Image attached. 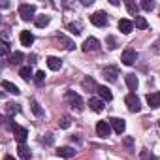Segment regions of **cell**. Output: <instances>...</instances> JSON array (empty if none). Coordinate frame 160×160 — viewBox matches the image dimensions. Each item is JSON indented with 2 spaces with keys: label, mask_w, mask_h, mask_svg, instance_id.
<instances>
[{
  "label": "cell",
  "mask_w": 160,
  "mask_h": 160,
  "mask_svg": "<svg viewBox=\"0 0 160 160\" xmlns=\"http://www.w3.org/2000/svg\"><path fill=\"white\" fill-rule=\"evenodd\" d=\"M124 79H126V85H128L130 91H136L138 89V77H136V73H126Z\"/></svg>",
  "instance_id": "cell-16"
},
{
  "label": "cell",
  "mask_w": 160,
  "mask_h": 160,
  "mask_svg": "<svg viewBox=\"0 0 160 160\" xmlns=\"http://www.w3.org/2000/svg\"><path fill=\"white\" fill-rule=\"evenodd\" d=\"M47 66H49V70L57 72V70H60L62 60H60V58H57V57H47Z\"/></svg>",
  "instance_id": "cell-17"
},
{
  "label": "cell",
  "mask_w": 160,
  "mask_h": 160,
  "mask_svg": "<svg viewBox=\"0 0 160 160\" xmlns=\"http://www.w3.org/2000/svg\"><path fill=\"white\" fill-rule=\"evenodd\" d=\"M12 132H13V136H15V139H17L19 143H25V139H27V136H28L27 128H23V126H19V124H13V126H12Z\"/></svg>",
  "instance_id": "cell-6"
},
{
  "label": "cell",
  "mask_w": 160,
  "mask_h": 160,
  "mask_svg": "<svg viewBox=\"0 0 160 160\" xmlns=\"http://www.w3.org/2000/svg\"><path fill=\"white\" fill-rule=\"evenodd\" d=\"M158 126H160V121H158Z\"/></svg>",
  "instance_id": "cell-38"
},
{
  "label": "cell",
  "mask_w": 160,
  "mask_h": 160,
  "mask_svg": "<svg viewBox=\"0 0 160 160\" xmlns=\"http://www.w3.org/2000/svg\"><path fill=\"white\" fill-rule=\"evenodd\" d=\"M34 23H36L38 28H43V27L49 25V17H47V15H38V17L34 19Z\"/></svg>",
  "instance_id": "cell-22"
},
{
  "label": "cell",
  "mask_w": 160,
  "mask_h": 160,
  "mask_svg": "<svg viewBox=\"0 0 160 160\" xmlns=\"http://www.w3.org/2000/svg\"><path fill=\"white\" fill-rule=\"evenodd\" d=\"M17 152H19V156L23 158V160H30V149L25 145V143H19V147H17Z\"/></svg>",
  "instance_id": "cell-18"
},
{
  "label": "cell",
  "mask_w": 160,
  "mask_h": 160,
  "mask_svg": "<svg viewBox=\"0 0 160 160\" xmlns=\"http://www.w3.org/2000/svg\"><path fill=\"white\" fill-rule=\"evenodd\" d=\"M152 51H154V53H158V55H160V38H158V40H156V42H154V45H152Z\"/></svg>",
  "instance_id": "cell-36"
},
{
  "label": "cell",
  "mask_w": 160,
  "mask_h": 160,
  "mask_svg": "<svg viewBox=\"0 0 160 160\" xmlns=\"http://www.w3.org/2000/svg\"><path fill=\"white\" fill-rule=\"evenodd\" d=\"M2 89L4 91H8V92H12V94H19L21 91H19V87L17 85H13V83H10V81H2Z\"/></svg>",
  "instance_id": "cell-20"
},
{
  "label": "cell",
  "mask_w": 160,
  "mask_h": 160,
  "mask_svg": "<svg viewBox=\"0 0 160 160\" xmlns=\"http://www.w3.org/2000/svg\"><path fill=\"white\" fill-rule=\"evenodd\" d=\"M34 79L38 83H43V79H45V72H36V75H34Z\"/></svg>",
  "instance_id": "cell-34"
},
{
  "label": "cell",
  "mask_w": 160,
  "mask_h": 160,
  "mask_svg": "<svg viewBox=\"0 0 160 160\" xmlns=\"http://www.w3.org/2000/svg\"><path fill=\"white\" fill-rule=\"evenodd\" d=\"M68 30L72 32V34H81V23H72V25H68Z\"/></svg>",
  "instance_id": "cell-25"
},
{
  "label": "cell",
  "mask_w": 160,
  "mask_h": 160,
  "mask_svg": "<svg viewBox=\"0 0 160 160\" xmlns=\"http://www.w3.org/2000/svg\"><path fill=\"white\" fill-rule=\"evenodd\" d=\"M141 8H143L145 12H151V10L154 8V2H151V0H143V2H141Z\"/></svg>",
  "instance_id": "cell-31"
},
{
  "label": "cell",
  "mask_w": 160,
  "mask_h": 160,
  "mask_svg": "<svg viewBox=\"0 0 160 160\" xmlns=\"http://www.w3.org/2000/svg\"><path fill=\"white\" fill-rule=\"evenodd\" d=\"M102 73H104V77L108 79V81H111V83H113V81H117L119 70H117L115 66H108V68H104V72H102Z\"/></svg>",
  "instance_id": "cell-10"
},
{
  "label": "cell",
  "mask_w": 160,
  "mask_h": 160,
  "mask_svg": "<svg viewBox=\"0 0 160 160\" xmlns=\"http://www.w3.org/2000/svg\"><path fill=\"white\" fill-rule=\"evenodd\" d=\"M126 10L130 12V15H136V17H138V4H134V2H126Z\"/></svg>",
  "instance_id": "cell-28"
},
{
  "label": "cell",
  "mask_w": 160,
  "mask_h": 160,
  "mask_svg": "<svg viewBox=\"0 0 160 160\" xmlns=\"http://www.w3.org/2000/svg\"><path fill=\"white\" fill-rule=\"evenodd\" d=\"M124 104L128 106V109H130L132 113H138V111L141 109V102H139V98H138L134 92L126 94V98H124Z\"/></svg>",
  "instance_id": "cell-2"
},
{
  "label": "cell",
  "mask_w": 160,
  "mask_h": 160,
  "mask_svg": "<svg viewBox=\"0 0 160 160\" xmlns=\"http://www.w3.org/2000/svg\"><path fill=\"white\" fill-rule=\"evenodd\" d=\"M30 108H32V111H34L38 117H42V115H43V111H42V108H40V104H38L36 100H32V102H30Z\"/></svg>",
  "instance_id": "cell-27"
},
{
  "label": "cell",
  "mask_w": 160,
  "mask_h": 160,
  "mask_svg": "<svg viewBox=\"0 0 160 160\" xmlns=\"http://www.w3.org/2000/svg\"><path fill=\"white\" fill-rule=\"evenodd\" d=\"M106 42H108V47H109V49H115V47H117V40H115L113 36H109Z\"/></svg>",
  "instance_id": "cell-32"
},
{
  "label": "cell",
  "mask_w": 160,
  "mask_h": 160,
  "mask_svg": "<svg viewBox=\"0 0 160 160\" xmlns=\"http://www.w3.org/2000/svg\"><path fill=\"white\" fill-rule=\"evenodd\" d=\"M58 40H60V42H62V43H64V47H66V49H68V51H72V49H73V47H75V45H73V43H72V42H70V40H66V38H64V36H58Z\"/></svg>",
  "instance_id": "cell-30"
},
{
  "label": "cell",
  "mask_w": 160,
  "mask_h": 160,
  "mask_svg": "<svg viewBox=\"0 0 160 160\" xmlns=\"http://www.w3.org/2000/svg\"><path fill=\"white\" fill-rule=\"evenodd\" d=\"M66 100L72 104V108H75V109H81V106H83V100H81V96H79L77 92H73V91H68L66 92Z\"/></svg>",
  "instance_id": "cell-3"
},
{
  "label": "cell",
  "mask_w": 160,
  "mask_h": 160,
  "mask_svg": "<svg viewBox=\"0 0 160 160\" xmlns=\"http://www.w3.org/2000/svg\"><path fill=\"white\" fill-rule=\"evenodd\" d=\"M96 134H98L100 138H108V136L111 134V124H109L108 121H98V124H96Z\"/></svg>",
  "instance_id": "cell-5"
},
{
  "label": "cell",
  "mask_w": 160,
  "mask_h": 160,
  "mask_svg": "<svg viewBox=\"0 0 160 160\" xmlns=\"http://www.w3.org/2000/svg\"><path fill=\"white\" fill-rule=\"evenodd\" d=\"M4 160H15V158H13V156H10V154H6V156H4Z\"/></svg>",
  "instance_id": "cell-37"
},
{
  "label": "cell",
  "mask_w": 160,
  "mask_h": 160,
  "mask_svg": "<svg viewBox=\"0 0 160 160\" xmlns=\"http://www.w3.org/2000/svg\"><path fill=\"white\" fill-rule=\"evenodd\" d=\"M58 126H60V128H68V126H70V119H68V117H62V119L58 121Z\"/></svg>",
  "instance_id": "cell-33"
},
{
  "label": "cell",
  "mask_w": 160,
  "mask_h": 160,
  "mask_svg": "<svg viewBox=\"0 0 160 160\" xmlns=\"http://www.w3.org/2000/svg\"><path fill=\"white\" fill-rule=\"evenodd\" d=\"M57 154L60 158H73L75 156V149H72V147H60V149H57Z\"/></svg>",
  "instance_id": "cell-13"
},
{
  "label": "cell",
  "mask_w": 160,
  "mask_h": 160,
  "mask_svg": "<svg viewBox=\"0 0 160 160\" xmlns=\"http://www.w3.org/2000/svg\"><path fill=\"white\" fill-rule=\"evenodd\" d=\"M10 62H12V64H21V62H23V53H21V51H15V53H12V57H10Z\"/></svg>",
  "instance_id": "cell-24"
},
{
  "label": "cell",
  "mask_w": 160,
  "mask_h": 160,
  "mask_svg": "<svg viewBox=\"0 0 160 160\" xmlns=\"http://www.w3.org/2000/svg\"><path fill=\"white\" fill-rule=\"evenodd\" d=\"M19 40H21V45H25V47H30L34 43V36H32L30 30H23L21 36H19Z\"/></svg>",
  "instance_id": "cell-12"
},
{
  "label": "cell",
  "mask_w": 160,
  "mask_h": 160,
  "mask_svg": "<svg viewBox=\"0 0 160 160\" xmlns=\"http://www.w3.org/2000/svg\"><path fill=\"white\" fill-rule=\"evenodd\" d=\"M36 8L32 4H21L19 6V15L23 21H30V19H36Z\"/></svg>",
  "instance_id": "cell-1"
},
{
  "label": "cell",
  "mask_w": 160,
  "mask_h": 160,
  "mask_svg": "<svg viewBox=\"0 0 160 160\" xmlns=\"http://www.w3.org/2000/svg\"><path fill=\"white\" fill-rule=\"evenodd\" d=\"M136 58H138V55H136L134 49H126V51L122 53V57H121L122 64H126V66H132V64L136 62Z\"/></svg>",
  "instance_id": "cell-8"
},
{
  "label": "cell",
  "mask_w": 160,
  "mask_h": 160,
  "mask_svg": "<svg viewBox=\"0 0 160 160\" xmlns=\"http://www.w3.org/2000/svg\"><path fill=\"white\" fill-rule=\"evenodd\" d=\"M119 30H121L122 34H130V32L134 30V21H130V19H121V21H119Z\"/></svg>",
  "instance_id": "cell-11"
},
{
  "label": "cell",
  "mask_w": 160,
  "mask_h": 160,
  "mask_svg": "<svg viewBox=\"0 0 160 160\" xmlns=\"http://www.w3.org/2000/svg\"><path fill=\"white\" fill-rule=\"evenodd\" d=\"M89 106H91L92 111L100 113V111L104 109V100H102V98H91V100H89Z\"/></svg>",
  "instance_id": "cell-14"
},
{
  "label": "cell",
  "mask_w": 160,
  "mask_h": 160,
  "mask_svg": "<svg viewBox=\"0 0 160 160\" xmlns=\"http://www.w3.org/2000/svg\"><path fill=\"white\" fill-rule=\"evenodd\" d=\"M91 23H92L94 27H106V25H108V15H106L104 12H94V13L91 15Z\"/></svg>",
  "instance_id": "cell-4"
},
{
  "label": "cell",
  "mask_w": 160,
  "mask_h": 160,
  "mask_svg": "<svg viewBox=\"0 0 160 160\" xmlns=\"http://www.w3.org/2000/svg\"><path fill=\"white\" fill-rule=\"evenodd\" d=\"M100 49V42L96 38H87L83 42V51L85 53H91V51H98Z\"/></svg>",
  "instance_id": "cell-7"
},
{
  "label": "cell",
  "mask_w": 160,
  "mask_h": 160,
  "mask_svg": "<svg viewBox=\"0 0 160 160\" xmlns=\"http://www.w3.org/2000/svg\"><path fill=\"white\" fill-rule=\"evenodd\" d=\"M147 104L151 108H160V92H151L147 94Z\"/></svg>",
  "instance_id": "cell-15"
},
{
  "label": "cell",
  "mask_w": 160,
  "mask_h": 160,
  "mask_svg": "<svg viewBox=\"0 0 160 160\" xmlns=\"http://www.w3.org/2000/svg\"><path fill=\"white\" fill-rule=\"evenodd\" d=\"M134 25H136L139 30H145V28L149 27V23H147V21H145V17H141V15H138V17L134 19Z\"/></svg>",
  "instance_id": "cell-23"
},
{
  "label": "cell",
  "mask_w": 160,
  "mask_h": 160,
  "mask_svg": "<svg viewBox=\"0 0 160 160\" xmlns=\"http://www.w3.org/2000/svg\"><path fill=\"white\" fill-rule=\"evenodd\" d=\"M19 111V106L17 104H6V113L8 115H13V113H17Z\"/></svg>",
  "instance_id": "cell-29"
},
{
  "label": "cell",
  "mask_w": 160,
  "mask_h": 160,
  "mask_svg": "<svg viewBox=\"0 0 160 160\" xmlns=\"http://www.w3.org/2000/svg\"><path fill=\"white\" fill-rule=\"evenodd\" d=\"M98 94H100V98L106 100V102H109V100L113 98V94H111V91H109L108 87H98Z\"/></svg>",
  "instance_id": "cell-21"
},
{
  "label": "cell",
  "mask_w": 160,
  "mask_h": 160,
  "mask_svg": "<svg viewBox=\"0 0 160 160\" xmlns=\"http://www.w3.org/2000/svg\"><path fill=\"white\" fill-rule=\"evenodd\" d=\"M83 87H85L89 92H94V91H98V85L94 83V79H91V77L83 79Z\"/></svg>",
  "instance_id": "cell-19"
},
{
  "label": "cell",
  "mask_w": 160,
  "mask_h": 160,
  "mask_svg": "<svg viewBox=\"0 0 160 160\" xmlns=\"http://www.w3.org/2000/svg\"><path fill=\"white\" fill-rule=\"evenodd\" d=\"M19 75L25 79V81H28V79L32 77V72H30V68H27V66H25V68H21V70H19Z\"/></svg>",
  "instance_id": "cell-26"
},
{
  "label": "cell",
  "mask_w": 160,
  "mask_h": 160,
  "mask_svg": "<svg viewBox=\"0 0 160 160\" xmlns=\"http://www.w3.org/2000/svg\"><path fill=\"white\" fill-rule=\"evenodd\" d=\"M0 45H2V55H8V53H10V45H8L6 42H2Z\"/></svg>",
  "instance_id": "cell-35"
},
{
  "label": "cell",
  "mask_w": 160,
  "mask_h": 160,
  "mask_svg": "<svg viewBox=\"0 0 160 160\" xmlns=\"http://www.w3.org/2000/svg\"><path fill=\"white\" fill-rule=\"evenodd\" d=\"M109 124H111V128H113L117 134H122V132L126 130V122H124L122 119H117V117H113V119H109Z\"/></svg>",
  "instance_id": "cell-9"
}]
</instances>
